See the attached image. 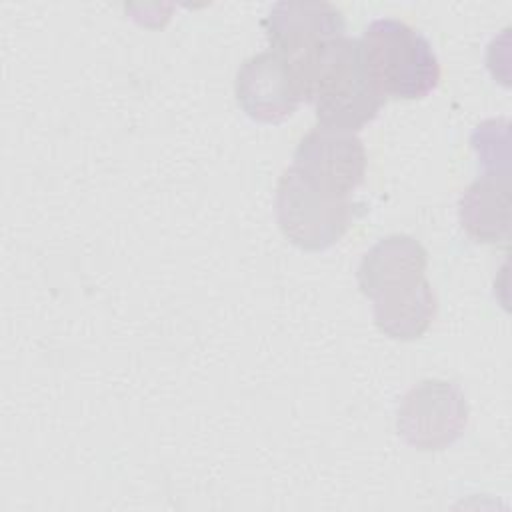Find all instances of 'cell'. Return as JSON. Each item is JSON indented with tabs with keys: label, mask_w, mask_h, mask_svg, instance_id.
Instances as JSON below:
<instances>
[{
	"label": "cell",
	"mask_w": 512,
	"mask_h": 512,
	"mask_svg": "<svg viewBox=\"0 0 512 512\" xmlns=\"http://www.w3.org/2000/svg\"><path fill=\"white\" fill-rule=\"evenodd\" d=\"M358 40L366 72L384 98L418 100L436 90L440 82L436 52L410 24L378 18Z\"/></svg>",
	"instance_id": "2"
},
{
	"label": "cell",
	"mask_w": 512,
	"mask_h": 512,
	"mask_svg": "<svg viewBox=\"0 0 512 512\" xmlns=\"http://www.w3.org/2000/svg\"><path fill=\"white\" fill-rule=\"evenodd\" d=\"M270 50L288 62L328 40L346 36V20L338 6L324 0H282L262 20Z\"/></svg>",
	"instance_id": "7"
},
{
	"label": "cell",
	"mask_w": 512,
	"mask_h": 512,
	"mask_svg": "<svg viewBox=\"0 0 512 512\" xmlns=\"http://www.w3.org/2000/svg\"><path fill=\"white\" fill-rule=\"evenodd\" d=\"M274 210L286 240L308 252L334 246L352 220L350 198L316 184L292 164L278 178Z\"/></svg>",
	"instance_id": "3"
},
{
	"label": "cell",
	"mask_w": 512,
	"mask_h": 512,
	"mask_svg": "<svg viewBox=\"0 0 512 512\" xmlns=\"http://www.w3.org/2000/svg\"><path fill=\"white\" fill-rule=\"evenodd\" d=\"M288 64L322 128L354 134L378 116L386 100L366 72L358 38L328 40Z\"/></svg>",
	"instance_id": "1"
},
{
	"label": "cell",
	"mask_w": 512,
	"mask_h": 512,
	"mask_svg": "<svg viewBox=\"0 0 512 512\" xmlns=\"http://www.w3.org/2000/svg\"><path fill=\"white\" fill-rule=\"evenodd\" d=\"M234 94L248 118L266 124L290 118L304 102L292 66L274 50L258 52L240 64Z\"/></svg>",
	"instance_id": "5"
},
{
	"label": "cell",
	"mask_w": 512,
	"mask_h": 512,
	"mask_svg": "<svg viewBox=\"0 0 512 512\" xmlns=\"http://www.w3.org/2000/svg\"><path fill=\"white\" fill-rule=\"evenodd\" d=\"M292 160V166L316 184L346 198L364 180L366 172L362 140L352 132L322 126L312 128L300 138Z\"/></svg>",
	"instance_id": "6"
},
{
	"label": "cell",
	"mask_w": 512,
	"mask_h": 512,
	"mask_svg": "<svg viewBox=\"0 0 512 512\" xmlns=\"http://www.w3.org/2000/svg\"><path fill=\"white\" fill-rule=\"evenodd\" d=\"M372 304L374 324L382 334L394 340L420 338L438 312V300L428 278L390 288L372 298Z\"/></svg>",
	"instance_id": "10"
},
{
	"label": "cell",
	"mask_w": 512,
	"mask_h": 512,
	"mask_svg": "<svg viewBox=\"0 0 512 512\" xmlns=\"http://www.w3.org/2000/svg\"><path fill=\"white\" fill-rule=\"evenodd\" d=\"M468 414L466 396L456 382L426 378L402 396L396 430L416 450H442L464 434Z\"/></svg>",
	"instance_id": "4"
},
{
	"label": "cell",
	"mask_w": 512,
	"mask_h": 512,
	"mask_svg": "<svg viewBox=\"0 0 512 512\" xmlns=\"http://www.w3.org/2000/svg\"><path fill=\"white\" fill-rule=\"evenodd\" d=\"M428 266L426 248L408 234H390L368 248L358 264L356 280L366 298L414 284L424 276Z\"/></svg>",
	"instance_id": "8"
},
{
	"label": "cell",
	"mask_w": 512,
	"mask_h": 512,
	"mask_svg": "<svg viewBox=\"0 0 512 512\" xmlns=\"http://www.w3.org/2000/svg\"><path fill=\"white\" fill-rule=\"evenodd\" d=\"M460 224L466 234L484 244H506L510 236L508 172H486L460 196Z\"/></svg>",
	"instance_id": "9"
}]
</instances>
